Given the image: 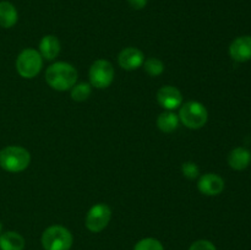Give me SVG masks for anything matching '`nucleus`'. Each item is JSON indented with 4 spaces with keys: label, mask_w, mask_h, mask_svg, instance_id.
I'll list each match as a JSON object with an SVG mask.
<instances>
[{
    "label": "nucleus",
    "mask_w": 251,
    "mask_h": 250,
    "mask_svg": "<svg viewBox=\"0 0 251 250\" xmlns=\"http://www.w3.org/2000/svg\"><path fill=\"white\" fill-rule=\"evenodd\" d=\"M229 55L238 63H245L251 59V36L237 37L229 46Z\"/></svg>",
    "instance_id": "11"
},
{
    "label": "nucleus",
    "mask_w": 251,
    "mask_h": 250,
    "mask_svg": "<svg viewBox=\"0 0 251 250\" xmlns=\"http://www.w3.org/2000/svg\"><path fill=\"white\" fill-rule=\"evenodd\" d=\"M179 115L176 114L173 110H167V112L161 113L157 118V126L162 132H173L174 130L178 129L179 126Z\"/></svg>",
    "instance_id": "16"
},
{
    "label": "nucleus",
    "mask_w": 251,
    "mask_h": 250,
    "mask_svg": "<svg viewBox=\"0 0 251 250\" xmlns=\"http://www.w3.org/2000/svg\"><path fill=\"white\" fill-rule=\"evenodd\" d=\"M144 53L139 48H135V47L124 48L118 55V63H119L120 68L127 71L137 70V69L144 65Z\"/></svg>",
    "instance_id": "9"
},
{
    "label": "nucleus",
    "mask_w": 251,
    "mask_h": 250,
    "mask_svg": "<svg viewBox=\"0 0 251 250\" xmlns=\"http://www.w3.org/2000/svg\"><path fill=\"white\" fill-rule=\"evenodd\" d=\"M41 240L44 250H70L74 237L66 227L54 225L44 230Z\"/></svg>",
    "instance_id": "4"
},
{
    "label": "nucleus",
    "mask_w": 251,
    "mask_h": 250,
    "mask_svg": "<svg viewBox=\"0 0 251 250\" xmlns=\"http://www.w3.org/2000/svg\"><path fill=\"white\" fill-rule=\"evenodd\" d=\"M1 232H2V223L1 221H0V234H1Z\"/></svg>",
    "instance_id": "23"
},
{
    "label": "nucleus",
    "mask_w": 251,
    "mask_h": 250,
    "mask_svg": "<svg viewBox=\"0 0 251 250\" xmlns=\"http://www.w3.org/2000/svg\"><path fill=\"white\" fill-rule=\"evenodd\" d=\"M77 70L75 66L66 61L53 63L46 71L47 83L59 92L71 90V87L77 82Z\"/></svg>",
    "instance_id": "1"
},
{
    "label": "nucleus",
    "mask_w": 251,
    "mask_h": 250,
    "mask_svg": "<svg viewBox=\"0 0 251 250\" xmlns=\"http://www.w3.org/2000/svg\"><path fill=\"white\" fill-rule=\"evenodd\" d=\"M92 93V86L87 82H80L75 83L71 87V98L75 102H83V100H88Z\"/></svg>",
    "instance_id": "17"
},
{
    "label": "nucleus",
    "mask_w": 251,
    "mask_h": 250,
    "mask_svg": "<svg viewBox=\"0 0 251 250\" xmlns=\"http://www.w3.org/2000/svg\"><path fill=\"white\" fill-rule=\"evenodd\" d=\"M114 76L115 71L112 63L105 59H98V60L93 61L92 65L90 66V71H88L90 85L96 88H100V90L109 87L114 81Z\"/></svg>",
    "instance_id": "6"
},
{
    "label": "nucleus",
    "mask_w": 251,
    "mask_h": 250,
    "mask_svg": "<svg viewBox=\"0 0 251 250\" xmlns=\"http://www.w3.org/2000/svg\"><path fill=\"white\" fill-rule=\"evenodd\" d=\"M251 163V153L244 147H237L228 154V164L234 171H244Z\"/></svg>",
    "instance_id": "13"
},
{
    "label": "nucleus",
    "mask_w": 251,
    "mask_h": 250,
    "mask_svg": "<svg viewBox=\"0 0 251 250\" xmlns=\"http://www.w3.org/2000/svg\"><path fill=\"white\" fill-rule=\"evenodd\" d=\"M157 102L166 110H176L183 104V95L176 86H163L157 92Z\"/></svg>",
    "instance_id": "8"
},
{
    "label": "nucleus",
    "mask_w": 251,
    "mask_h": 250,
    "mask_svg": "<svg viewBox=\"0 0 251 250\" xmlns=\"http://www.w3.org/2000/svg\"><path fill=\"white\" fill-rule=\"evenodd\" d=\"M60 41L53 34H47L39 42V54L46 60H54L60 53Z\"/></svg>",
    "instance_id": "12"
},
{
    "label": "nucleus",
    "mask_w": 251,
    "mask_h": 250,
    "mask_svg": "<svg viewBox=\"0 0 251 250\" xmlns=\"http://www.w3.org/2000/svg\"><path fill=\"white\" fill-rule=\"evenodd\" d=\"M189 250H217V249H216L215 244L211 243L210 240L200 239L194 242L193 244L190 245V248H189Z\"/></svg>",
    "instance_id": "21"
},
{
    "label": "nucleus",
    "mask_w": 251,
    "mask_h": 250,
    "mask_svg": "<svg viewBox=\"0 0 251 250\" xmlns=\"http://www.w3.org/2000/svg\"><path fill=\"white\" fill-rule=\"evenodd\" d=\"M112 218V210L107 203H96L88 210L86 215L85 225L90 232L100 233L107 228Z\"/></svg>",
    "instance_id": "7"
},
{
    "label": "nucleus",
    "mask_w": 251,
    "mask_h": 250,
    "mask_svg": "<svg viewBox=\"0 0 251 250\" xmlns=\"http://www.w3.org/2000/svg\"><path fill=\"white\" fill-rule=\"evenodd\" d=\"M147 1H149V0H127L129 5L134 10L144 9V7L147 5Z\"/></svg>",
    "instance_id": "22"
},
{
    "label": "nucleus",
    "mask_w": 251,
    "mask_h": 250,
    "mask_svg": "<svg viewBox=\"0 0 251 250\" xmlns=\"http://www.w3.org/2000/svg\"><path fill=\"white\" fill-rule=\"evenodd\" d=\"M198 189L206 196H217L225 190V180L218 174L206 173L199 178Z\"/></svg>",
    "instance_id": "10"
},
{
    "label": "nucleus",
    "mask_w": 251,
    "mask_h": 250,
    "mask_svg": "<svg viewBox=\"0 0 251 250\" xmlns=\"http://www.w3.org/2000/svg\"><path fill=\"white\" fill-rule=\"evenodd\" d=\"M43 58L37 49L26 48L16 59V70L24 78H33L41 73Z\"/></svg>",
    "instance_id": "5"
},
{
    "label": "nucleus",
    "mask_w": 251,
    "mask_h": 250,
    "mask_svg": "<svg viewBox=\"0 0 251 250\" xmlns=\"http://www.w3.org/2000/svg\"><path fill=\"white\" fill-rule=\"evenodd\" d=\"M179 120L188 129L198 130L205 126L208 120V112L205 105L198 100H189L180 105Z\"/></svg>",
    "instance_id": "3"
},
{
    "label": "nucleus",
    "mask_w": 251,
    "mask_h": 250,
    "mask_svg": "<svg viewBox=\"0 0 251 250\" xmlns=\"http://www.w3.org/2000/svg\"><path fill=\"white\" fill-rule=\"evenodd\" d=\"M134 250H164V248L158 239L144 238L135 244Z\"/></svg>",
    "instance_id": "19"
},
{
    "label": "nucleus",
    "mask_w": 251,
    "mask_h": 250,
    "mask_svg": "<svg viewBox=\"0 0 251 250\" xmlns=\"http://www.w3.org/2000/svg\"><path fill=\"white\" fill-rule=\"evenodd\" d=\"M181 174L185 176L186 179H190V180H194V179L199 178L200 176V168H199L198 164L195 162H184L180 167Z\"/></svg>",
    "instance_id": "20"
},
{
    "label": "nucleus",
    "mask_w": 251,
    "mask_h": 250,
    "mask_svg": "<svg viewBox=\"0 0 251 250\" xmlns=\"http://www.w3.org/2000/svg\"><path fill=\"white\" fill-rule=\"evenodd\" d=\"M31 153L22 146H6L0 150V167L9 173H20L28 168Z\"/></svg>",
    "instance_id": "2"
},
{
    "label": "nucleus",
    "mask_w": 251,
    "mask_h": 250,
    "mask_svg": "<svg viewBox=\"0 0 251 250\" xmlns=\"http://www.w3.org/2000/svg\"><path fill=\"white\" fill-rule=\"evenodd\" d=\"M144 69L150 76L152 77H157V76L162 75L164 71V64L161 59L158 58H147L146 60L144 61Z\"/></svg>",
    "instance_id": "18"
},
{
    "label": "nucleus",
    "mask_w": 251,
    "mask_h": 250,
    "mask_svg": "<svg viewBox=\"0 0 251 250\" xmlns=\"http://www.w3.org/2000/svg\"><path fill=\"white\" fill-rule=\"evenodd\" d=\"M25 244V238L14 230L0 234V250H24Z\"/></svg>",
    "instance_id": "14"
},
{
    "label": "nucleus",
    "mask_w": 251,
    "mask_h": 250,
    "mask_svg": "<svg viewBox=\"0 0 251 250\" xmlns=\"http://www.w3.org/2000/svg\"><path fill=\"white\" fill-rule=\"evenodd\" d=\"M19 14L14 5L10 1H0V27L11 28L16 25Z\"/></svg>",
    "instance_id": "15"
}]
</instances>
